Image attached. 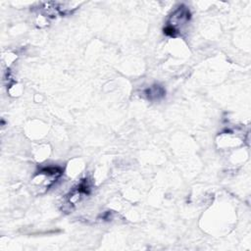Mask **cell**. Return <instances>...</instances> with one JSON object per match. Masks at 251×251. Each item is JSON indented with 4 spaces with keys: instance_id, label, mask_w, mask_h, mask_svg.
Masks as SVG:
<instances>
[{
    "instance_id": "cell-2",
    "label": "cell",
    "mask_w": 251,
    "mask_h": 251,
    "mask_svg": "<svg viewBox=\"0 0 251 251\" xmlns=\"http://www.w3.org/2000/svg\"><path fill=\"white\" fill-rule=\"evenodd\" d=\"M146 94L148 99L157 100V99L162 98L165 95V90L162 87L155 85V86H152L151 88L148 89L146 90Z\"/></svg>"
},
{
    "instance_id": "cell-1",
    "label": "cell",
    "mask_w": 251,
    "mask_h": 251,
    "mask_svg": "<svg viewBox=\"0 0 251 251\" xmlns=\"http://www.w3.org/2000/svg\"><path fill=\"white\" fill-rule=\"evenodd\" d=\"M191 19V12L190 10L182 5L178 7L170 17V21L168 23V27L174 29L176 31H180V27L187 24Z\"/></svg>"
}]
</instances>
